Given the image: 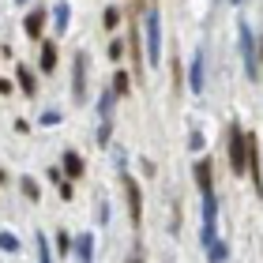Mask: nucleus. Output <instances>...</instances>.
<instances>
[{
    "label": "nucleus",
    "mask_w": 263,
    "mask_h": 263,
    "mask_svg": "<svg viewBox=\"0 0 263 263\" xmlns=\"http://www.w3.org/2000/svg\"><path fill=\"white\" fill-rule=\"evenodd\" d=\"M233 4H241V0H233Z\"/></svg>",
    "instance_id": "26"
},
{
    "label": "nucleus",
    "mask_w": 263,
    "mask_h": 263,
    "mask_svg": "<svg viewBox=\"0 0 263 263\" xmlns=\"http://www.w3.org/2000/svg\"><path fill=\"white\" fill-rule=\"evenodd\" d=\"M143 38H147V64H158V57H162V19H158V11L143 15Z\"/></svg>",
    "instance_id": "1"
},
{
    "label": "nucleus",
    "mask_w": 263,
    "mask_h": 263,
    "mask_svg": "<svg viewBox=\"0 0 263 263\" xmlns=\"http://www.w3.org/2000/svg\"><path fill=\"white\" fill-rule=\"evenodd\" d=\"M117 23H121V11H117V8H105V27H117Z\"/></svg>",
    "instance_id": "20"
},
{
    "label": "nucleus",
    "mask_w": 263,
    "mask_h": 263,
    "mask_svg": "<svg viewBox=\"0 0 263 263\" xmlns=\"http://www.w3.org/2000/svg\"><path fill=\"white\" fill-rule=\"evenodd\" d=\"M248 136H245V132L241 128H233L230 132V162H233V173H245L248 170Z\"/></svg>",
    "instance_id": "2"
},
{
    "label": "nucleus",
    "mask_w": 263,
    "mask_h": 263,
    "mask_svg": "<svg viewBox=\"0 0 263 263\" xmlns=\"http://www.w3.org/2000/svg\"><path fill=\"white\" fill-rule=\"evenodd\" d=\"M57 248H61V252H68V248H71V241H68V237H64V230H61V233H57Z\"/></svg>",
    "instance_id": "22"
},
{
    "label": "nucleus",
    "mask_w": 263,
    "mask_h": 263,
    "mask_svg": "<svg viewBox=\"0 0 263 263\" xmlns=\"http://www.w3.org/2000/svg\"><path fill=\"white\" fill-rule=\"evenodd\" d=\"M188 147H192V151H203V136H199V132H192V139H188Z\"/></svg>",
    "instance_id": "23"
},
{
    "label": "nucleus",
    "mask_w": 263,
    "mask_h": 263,
    "mask_svg": "<svg viewBox=\"0 0 263 263\" xmlns=\"http://www.w3.org/2000/svg\"><path fill=\"white\" fill-rule=\"evenodd\" d=\"M226 256H230L226 241H211V245H207V259H211V263H226Z\"/></svg>",
    "instance_id": "9"
},
{
    "label": "nucleus",
    "mask_w": 263,
    "mask_h": 263,
    "mask_svg": "<svg viewBox=\"0 0 263 263\" xmlns=\"http://www.w3.org/2000/svg\"><path fill=\"white\" fill-rule=\"evenodd\" d=\"M241 57H245V71L248 79H256V42H252V30L241 23Z\"/></svg>",
    "instance_id": "5"
},
{
    "label": "nucleus",
    "mask_w": 263,
    "mask_h": 263,
    "mask_svg": "<svg viewBox=\"0 0 263 263\" xmlns=\"http://www.w3.org/2000/svg\"><path fill=\"white\" fill-rule=\"evenodd\" d=\"M109 132H113V124L102 121V128H98V143H109Z\"/></svg>",
    "instance_id": "21"
},
{
    "label": "nucleus",
    "mask_w": 263,
    "mask_h": 263,
    "mask_svg": "<svg viewBox=\"0 0 263 263\" xmlns=\"http://www.w3.org/2000/svg\"><path fill=\"white\" fill-rule=\"evenodd\" d=\"M19 87L27 90V94H34V76H30L27 68H19Z\"/></svg>",
    "instance_id": "15"
},
{
    "label": "nucleus",
    "mask_w": 263,
    "mask_h": 263,
    "mask_svg": "<svg viewBox=\"0 0 263 263\" xmlns=\"http://www.w3.org/2000/svg\"><path fill=\"white\" fill-rule=\"evenodd\" d=\"M64 170H68L71 177H79V173H83V158H79L76 151H68V154H64Z\"/></svg>",
    "instance_id": "13"
},
{
    "label": "nucleus",
    "mask_w": 263,
    "mask_h": 263,
    "mask_svg": "<svg viewBox=\"0 0 263 263\" xmlns=\"http://www.w3.org/2000/svg\"><path fill=\"white\" fill-rule=\"evenodd\" d=\"M34 245H38V263H53V259H49V245H45V237H34Z\"/></svg>",
    "instance_id": "16"
},
{
    "label": "nucleus",
    "mask_w": 263,
    "mask_h": 263,
    "mask_svg": "<svg viewBox=\"0 0 263 263\" xmlns=\"http://www.w3.org/2000/svg\"><path fill=\"white\" fill-rule=\"evenodd\" d=\"M15 4H27V0H15Z\"/></svg>",
    "instance_id": "25"
},
{
    "label": "nucleus",
    "mask_w": 263,
    "mask_h": 263,
    "mask_svg": "<svg viewBox=\"0 0 263 263\" xmlns=\"http://www.w3.org/2000/svg\"><path fill=\"white\" fill-rule=\"evenodd\" d=\"M23 196H27V199H38V184H34L30 177H27V181H23Z\"/></svg>",
    "instance_id": "19"
},
{
    "label": "nucleus",
    "mask_w": 263,
    "mask_h": 263,
    "mask_svg": "<svg viewBox=\"0 0 263 263\" xmlns=\"http://www.w3.org/2000/svg\"><path fill=\"white\" fill-rule=\"evenodd\" d=\"M196 184H199V192H203V196L211 192V162H207V158L196 162Z\"/></svg>",
    "instance_id": "7"
},
{
    "label": "nucleus",
    "mask_w": 263,
    "mask_h": 263,
    "mask_svg": "<svg viewBox=\"0 0 263 263\" xmlns=\"http://www.w3.org/2000/svg\"><path fill=\"white\" fill-rule=\"evenodd\" d=\"M0 248H4V252H19V241L11 233H0Z\"/></svg>",
    "instance_id": "18"
},
{
    "label": "nucleus",
    "mask_w": 263,
    "mask_h": 263,
    "mask_svg": "<svg viewBox=\"0 0 263 263\" xmlns=\"http://www.w3.org/2000/svg\"><path fill=\"white\" fill-rule=\"evenodd\" d=\"M76 256H79L83 263H90V256H94V237H90V233H83L79 241H76Z\"/></svg>",
    "instance_id": "8"
},
{
    "label": "nucleus",
    "mask_w": 263,
    "mask_h": 263,
    "mask_svg": "<svg viewBox=\"0 0 263 263\" xmlns=\"http://www.w3.org/2000/svg\"><path fill=\"white\" fill-rule=\"evenodd\" d=\"M113 94H128V76H124V71L113 76Z\"/></svg>",
    "instance_id": "17"
},
{
    "label": "nucleus",
    "mask_w": 263,
    "mask_h": 263,
    "mask_svg": "<svg viewBox=\"0 0 263 263\" xmlns=\"http://www.w3.org/2000/svg\"><path fill=\"white\" fill-rule=\"evenodd\" d=\"M68 19H71V8L61 0V4L53 8V23H57V30H64V27H68Z\"/></svg>",
    "instance_id": "10"
},
{
    "label": "nucleus",
    "mask_w": 263,
    "mask_h": 263,
    "mask_svg": "<svg viewBox=\"0 0 263 263\" xmlns=\"http://www.w3.org/2000/svg\"><path fill=\"white\" fill-rule=\"evenodd\" d=\"M98 113H102V121H113V90H105L98 98Z\"/></svg>",
    "instance_id": "12"
},
{
    "label": "nucleus",
    "mask_w": 263,
    "mask_h": 263,
    "mask_svg": "<svg viewBox=\"0 0 263 263\" xmlns=\"http://www.w3.org/2000/svg\"><path fill=\"white\" fill-rule=\"evenodd\" d=\"M121 181H124V192H128V211H132V222H139V184L132 181L128 173H121Z\"/></svg>",
    "instance_id": "6"
},
{
    "label": "nucleus",
    "mask_w": 263,
    "mask_h": 263,
    "mask_svg": "<svg viewBox=\"0 0 263 263\" xmlns=\"http://www.w3.org/2000/svg\"><path fill=\"white\" fill-rule=\"evenodd\" d=\"M57 121H61V113H57V109H49V113L42 117V124H57Z\"/></svg>",
    "instance_id": "24"
},
{
    "label": "nucleus",
    "mask_w": 263,
    "mask_h": 263,
    "mask_svg": "<svg viewBox=\"0 0 263 263\" xmlns=\"http://www.w3.org/2000/svg\"><path fill=\"white\" fill-rule=\"evenodd\" d=\"M42 11H30V15H27V23H23V27H27V34H30V38H38V34H42Z\"/></svg>",
    "instance_id": "11"
},
{
    "label": "nucleus",
    "mask_w": 263,
    "mask_h": 263,
    "mask_svg": "<svg viewBox=\"0 0 263 263\" xmlns=\"http://www.w3.org/2000/svg\"><path fill=\"white\" fill-rule=\"evenodd\" d=\"M203 83H207V53L203 49H196V57H192V68H188V87H192L196 94L203 90Z\"/></svg>",
    "instance_id": "4"
},
{
    "label": "nucleus",
    "mask_w": 263,
    "mask_h": 263,
    "mask_svg": "<svg viewBox=\"0 0 263 263\" xmlns=\"http://www.w3.org/2000/svg\"><path fill=\"white\" fill-rule=\"evenodd\" d=\"M71 98L76 102H87V53L76 57V64H71Z\"/></svg>",
    "instance_id": "3"
},
{
    "label": "nucleus",
    "mask_w": 263,
    "mask_h": 263,
    "mask_svg": "<svg viewBox=\"0 0 263 263\" xmlns=\"http://www.w3.org/2000/svg\"><path fill=\"white\" fill-rule=\"evenodd\" d=\"M57 64V45H42V71H53Z\"/></svg>",
    "instance_id": "14"
}]
</instances>
